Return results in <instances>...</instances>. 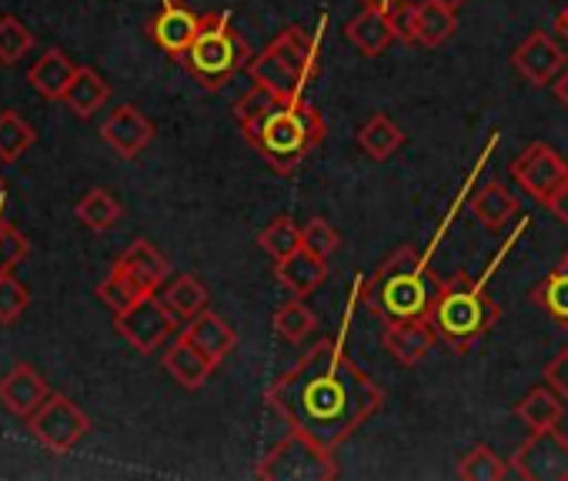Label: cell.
Returning a JSON list of instances; mask_svg holds the SVG:
<instances>
[{"mask_svg":"<svg viewBox=\"0 0 568 481\" xmlns=\"http://www.w3.org/2000/svg\"><path fill=\"white\" fill-rule=\"evenodd\" d=\"M28 428L31 434L54 454H64L71 451L91 428L88 415L81 411V405H74L68 395H54L28 418Z\"/></svg>","mask_w":568,"mask_h":481,"instance_id":"obj_9","label":"cell"},{"mask_svg":"<svg viewBox=\"0 0 568 481\" xmlns=\"http://www.w3.org/2000/svg\"><path fill=\"white\" fill-rule=\"evenodd\" d=\"M388 18H392V24L398 31V41L415 44V0H398V8Z\"/></svg>","mask_w":568,"mask_h":481,"instance_id":"obj_42","label":"cell"},{"mask_svg":"<svg viewBox=\"0 0 568 481\" xmlns=\"http://www.w3.org/2000/svg\"><path fill=\"white\" fill-rule=\"evenodd\" d=\"M257 245L264 255H271V262H281L302 248V227L292 217H277L257 234Z\"/></svg>","mask_w":568,"mask_h":481,"instance_id":"obj_34","label":"cell"},{"mask_svg":"<svg viewBox=\"0 0 568 481\" xmlns=\"http://www.w3.org/2000/svg\"><path fill=\"white\" fill-rule=\"evenodd\" d=\"M531 305L548 311V318L561 331H568V265L565 262L555 272H548V278L531 291Z\"/></svg>","mask_w":568,"mask_h":481,"instance_id":"obj_29","label":"cell"},{"mask_svg":"<svg viewBox=\"0 0 568 481\" xmlns=\"http://www.w3.org/2000/svg\"><path fill=\"white\" fill-rule=\"evenodd\" d=\"M144 295H154V291H148L124 265H118L114 262V268H111V275L98 285V298L114 311V315H121V311H128L131 305H138Z\"/></svg>","mask_w":568,"mask_h":481,"instance_id":"obj_28","label":"cell"},{"mask_svg":"<svg viewBox=\"0 0 568 481\" xmlns=\"http://www.w3.org/2000/svg\"><path fill=\"white\" fill-rule=\"evenodd\" d=\"M0 197H4V177H0Z\"/></svg>","mask_w":568,"mask_h":481,"instance_id":"obj_49","label":"cell"},{"mask_svg":"<svg viewBox=\"0 0 568 481\" xmlns=\"http://www.w3.org/2000/svg\"><path fill=\"white\" fill-rule=\"evenodd\" d=\"M34 48V34L28 31V24H21L14 14L0 18V64L11 68L21 58H28Z\"/></svg>","mask_w":568,"mask_h":481,"instance_id":"obj_36","label":"cell"},{"mask_svg":"<svg viewBox=\"0 0 568 481\" xmlns=\"http://www.w3.org/2000/svg\"><path fill=\"white\" fill-rule=\"evenodd\" d=\"M511 471L528 481H568V438L558 428L531 431L515 448Z\"/></svg>","mask_w":568,"mask_h":481,"instance_id":"obj_10","label":"cell"},{"mask_svg":"<svg viewBox=\"0 0 568 481\" xmlns=\"http://www.w3.org/2000/svg\"><path fill=\"white\" fill-rule=\"evenodd\" d=\"M345 38H348V44H355L365 58H378L392 41H398V31H395V24H392L388 14L368 11V8H365L358 18H352V21L345 24Z\"/></svg>","mask_w":568,"mask_h":481,"instance_id":"obj_22","label":"cell"},{"mask_svg":"<svg viewBox=\"0 0 568 481\" xmlns=\"http://www.w3.org/2000/svg\"><path fill=\"white\" fill-rule=\"evenodd\" d=\"M274 275L292 295L308 298L312 291H318L328 282V258H322V255H315V252H308L302 245L295 255L274 262Z\"/></svg>","mask_w":568,"mask_h":481,"instance_id":"obj_17","label":"cell"},{"mask_svg":"<svg viewBox=\"0 0 568 481\" xmlns=\"http://www.w3.org/2000/svg\"><path fill=\"white\" fill-rule=\"evenodd\" d=\"M48 398H51V388L31 365H18L0 381V405L18 418H31Z\"/></svg>","mask_w":568,"mask_h":481,"instance_id":"obj_16","label":"cell"},{"mask_svg":"<svg viewBox=\"0 0 568 481\" xmlns=\"http://www.w3.org/2000/svg\"><path fill=\"white\" fill-rule=\"evenodd\" d=\"M247 74L281 101L305 98V84L318 74V38H308L302 28H284L257 58H251Z\"/></svg>","mask_w":568,"mask_h":481,"instance_id":"obj_5","label":"cell"},{"mask_svg":"<svg viewBox=\"0 0 568 481\" xmlns=\"http://www.w3.org/2000/svg\"><path fill=\"white\" fill-rule=\"evenodd\" d=\"M508 474L505 458H498L488 444L471 448L462 461H458V478L465 481H501Z\"/></svg>","mask_w":568,"mask_h":481,"instance_id":"obj_35","label":"cell"},{"mask_svg":"<svg viewBox=\"0 0 568 481\" xmlns=\"http://www.w3.org/2000/svg\"><path fill=\"white\" fill-rule=\"evenodd\" d=\"M362 8H368V11H382V14H392L395 8H398V0H358Z\"/></svg>","mask_w":568,"mask_h":481,"instance_id":"obj_45","label":"cell"},{"mask_svg":"<svg viewBox=\"0 0 568 481\" xmlns=\"http://www.w3.org/2000/svg\"><path fill=\"white\" fill-rule=\"evenodd\" d=\"M241 131L247 144L271 164L274 174L292 177L298 164L308 157V151L325 141L328 124L305 98H295V101H277L261 121Z\"/></svg>","mask_w":568,"mask_h":481,"instance_id":"obj_4","label":"cell"},{"mask_svg":"<svg viewBox=\"0 0 568 481\" xmlns=\"http://www.w3.org/2000/svg\"><path fill=\"white\" fill-rule=\"evenodd\" d=\"M515 415H518L531 431L558 428V421H561V415H565V401H561V395H558L551 385H535V388L515 405Z\"/></svg>","mask_w":568,"mask_h":481,"instance_id":"obj_24","label":"cell"},{"mask_svg":"<svg viewBox=\"0 0 568 481\" xmlns=\"http://www.w3.org/2000/svg\"><path fill=\"white\" fill-rule=\"evenodd\" d=\"M0 214H4V197H0ZM0 221H4V217H0Z\"/></svg>","mask_w":568,"mask_h":481,"instance_id":"obj_48","label":"cell"},{"mask_svg":"<svg viewBox=\"0 0 568 481\" xmlns=\"http://www.w3.org/2000/svg\"><path fill=\"white\" fill-rule=\"evenodd\" d=\"M28 255H31V240L14 224L0 221V275H14Z\"/></svg>","mask_w":568,"mask_h":481,"instance_id":"obj_37","label":"cell"},{"mask_svg":"<svg viewBox=\"0 0 568 481\" xmlns=\"http://www.w3.org/2000/svg\"><path fill=\"white\" fill-rule=\"evenodd\" d=\"M402 144H405V131L388 114H372L358 127V147L375 161H388Z\"/></svg>","mask_w":568,"mask_h":481,"instance_id":"obj_27","label":"cell"},{"mask_svg":"<svg viewBox=\"0 0 568 481\" xmlns=\"http://www.w3.org/2000/svg\"><path fill=\"white\" fill-rule=\"evenodd\" d=\"M302 245L322 258H332L338 248H342V234L325 221V217H312L305 227H302Z\"/></svg>","mask_w":568,"mask_h":481,"instance_id":"obj_39","label":"cell"},{"mask_svg":"<svg viewBox=\"0 0 568 481\" xmlns=\"http://www.w3.org/2000/svg\"><path fill=\"white\" fill-rule=\"evenodd\" d=\"M277 101H281L277 94H271L267 88L254 84V88H251L237 104H234V121H237V127H247V124L261 121V117H264Z\"/></svg>","mask_w":568,"mask_h":481,"instance_id":"obj_40","label":"cell"},{"mask_svg":"<svg viewBox=\"0 0 568 481\" xmlns=\"http://www.w3.org/2000/svg\"><path fill=\"white\" fill-rule=\"evenodd\" d=\"M28 308H31V291L14 275H0V325H14Z\"/></svg>","mask_w":568,"mask_h":481,"instance_id":"obj_38","label":"cell"},{"mask_svg":"<svg viewBox=\"0 0 568 481\" xmlns=\"http://www.w3.org/2000/svg\"><path fill=\"white\" fill-rule=\"evenodd\" d=\"M74 214H78V221H81L84 227H91V231H111V227L121 221V204H118V197H114L108 187H91V191L78 201Z\"/></svg>","mask_w":568,"mask_h":481,"instance_id":"obj_30","label":"cell"},{"mask_svg":"<svg viewBox=\"0 0 568 481\" xmlns=\"http://www.w3.org/2000/svg\"><path fill=\"white\" fill-rule=\"evenodd\" d=\"M214 368H217V365H214L197 345H191L184 335H178V338L171 341V348L164 351V371H168L181 388H187V391L204 388L207 378L214 375Z\"/></svg>","mask_w":568,"mask_h":481,"instance_id":"obj_18","label":"cell"},{"mask_svg":"<svg viewBox=\"0 0 568 481\" xmlns=\"http://www.w3.org/2000/svg\"><path fill=\"white\" fill-rule=\"evenodd\" d=\"M201 31V18L184 8V4H174V0H164V8L158 11L154 21H148V34L151 41L174 61H181L187 54V48L194 44Z\"/></svg>","mask_w":568,"mask_h":481,"instance_id":"obj_13","label":"cell"},{"mask_svg":"<svg viewBox=\"0 0 568 481\" xmlns=\"http://www.w3.org/2000/svg\"><path fill=\"white\" fill-rule=\"evenodd\" d=\"M558 31H561L565 38H568V4H565V11L558 14Z\"/></svg>","mask_w":568,"mask_h":481,"instance_id":"obj_46","label":"cell"},{"mask_svg":"<svg viewBox=\"0 0 568 481\" xmlns=\"http://www.w3.org/2000/svg\"><path fill=\"white\" fill-rule=\"evenodd\" d=\"M34 141H38L34 127L18 111H4V114H0V161L14 164L21 154H28L34 147Z\"/></svg>","mask_w":568,"mask_h":481,"instance_id":"obj_33","label":"cell"},{"mask_svg":"<svg viewBox=\"0 0 568 481\" xmlns=\"http://www.w3.org/2000/svg\"><path fill=\"white\" fill-rule=\"evenodd\" d=\"M435 4H442V8H448V11H458L465 0H435Z\"/></svg>","mask_w":568,"mask_h":481,"instance_id":"obj_47","label":"cell"},{"mask_svg":"<svg viewBox=\"0 0 568 481\" xmlns=\"http://www.w3.org/2000/svg\"><path fill=\"white\" fill-rule=\"evenodd\" d=\"M545 385H551L561 395V401L568 405V345L545 365Z\"/></svg>","mask_w":568,"mask_h":481,"instance_id":"obj_41","label":"cell"},{"mask_svg":"<svg viewBox=\"0 0 568 481\" xmlns=\"http://www.w3.org/2000/svg\"><path fill=\"white\" fill-rule=\"evenodd\" d=\"M385 348L392 351V358L405 368L418 365L432 345L438 341V331L432 325V318H415V321H392L385 325V335H382Z\"/></svg>","mask_w":568,"mask_h":481,"instance_id":"obj_15","label":"cell"},{"mask_svg":"<svg viewBox=\"0 0 568 481\" xmlns=\"http://www.w3.org/2000/svg\"><path fill=\"white\" fill-rule=\"evenodd\" d=\"M525 231V221L518 224V231L511 234V240L501 248V255L495 258L491 272L501 265V258L511 252L515 237ZM491 272H485V278H471L465 272H455L452 278H432L435 282V301H432V325L438 331V338L455 351L465 355L471 351L501 318L498 301L488 295V278Z\"/></svg>","mask_w":568,"mask_h":481,"instance_id":"obj_2","label":"cell"},{"mask_svg":"<svg viewBox=\"0 0 568 481\" xmlns=\"http://www.w3.org/2000/svg\"><path fill=\"white\" fill-rule=\"evenodd\" d=\"M111 98V84L94 71V68H78L68 94H64V104L71 114L78 117H91L94 111H101Z\"/></svg>","mask_w":568,"mask_h":481,"instance_id":"obj_26","label":"cell"},{"mask_svg":"<svg viewBox=\"0 0 568 481\" xmlns=\"http://www.w3.org/2000/svg\"><path fill=\"white\" fill-rule=\"evenodd\" d=\"M468 211H471V217H475L485 231L498 234L505 224H511V217L521 211V204H518V197H515L501 181H488V184L475 187V194H471V201H468Z\"/></svg>","mask_w":568,"mask_h":481,"instance_id":"obj_19","label":"cell"},{"mask_svg":"<svg viewBox=\"0 0 568 481\" xmlns=\"http://www.w3.org/2000/svg\"><path fill=\"white\" fill-rule=\"evenodd\" d=\"M74 74H78V64H74L61 48H51V51H44V54L31 64L28 81H31V88H34L41 98H48V101H64V94H68L71 81H74Z\"/></svg>","mask_w":568,"mask_h":481,"instance_id":"obj_21","label":"cell"},{"mask_svg":"<svg viewBox=\"0 0 568 481\" xmlns=\"http://www.w3.org/2000/svg\"><path fill=\"white\" fill-rule=\"evenodd\" d=\"M561 262H565V265H568V252H565V258H561Z\"/></svg>","mask_w":568,"mask_h":481,"instance_id":"obj_50","label":"cell"},{"mask_svg":"<svg viewBox=\"0 0 568 481\" xmlns=\"http://www.w3.org/2000/svg\"><path fill=\"white\" fill-rule=\"evenodd\" d=\"M511 177L521 184V191H528V197H535L538 204H548L551 194L568 181V164L555 147H548L545 141H535L511 161Z\"/></svg>","mask_w":568,"mask_h":481,"instance_id":"obj_11","label":"cell"},{"mask_svg":"<svg viewBox=\"0 0 568 481\" xmlns=\"http://www.w3.org/2000/svg\"><path fill=\"white\" fill-rule=\"evenodd\" d=\"M181 64L204 91H221L234 74H241L251 64V48L234 31L227 14H204L201 31L187 54L181 58Z\"/></svg>","mask_w":568,"mask_h":481,"instance_id":"obj_6","label":"cell"},{"mask_svg":"<svg viewBox=\"0 0 568 481\" xmlns=\"http://www.w3.org/2000/svg\"><path fill=\"white\" fill-rule=\"evenodd\" d=\"M551 94H555V101H558L561 108H568V68L551 81Z\"/></svg>","mask_w":568,"mask_h":481,"instance_id":"obj_44","label":"cell"},{"mask_svg":"<svg viewBox=\"0 0 568 481\" xmlns=\"http://www.w3.org/2000/svg\"><path fill=\"white\" fill-rule=\"evenodd\" d=\"M545 207H548V211H551V214H555V217L565 224V227H568V181H565V184H561V187L551 194V201H548Z\"/></svg>","mask_w":568,"mask_h":481,"instance_id":"obj_43","label":"cell"},{"mask_svg":"<svg viewBox=\"0 0 568 481\" xmlns=\"http://www.w3.org/2000/svg\"><path fill=\"white\" fill-rule=\"evenodd\" d=\"M511 68L521 74L525 84H531V88H551V81L568 68V58H565V51L545 31H531L511 51Z\"/></svg>","mask_w":568,"mask_h":481,"instance_id":"obj_12","label":"cell"},{"mask_svg":"<svg viewBox=\"0 0 568 481\" xmlns=\"http://www.w3.org/2000/svg\"><path fill=\"white\" fill-rule=\"evenodd\" d=\"M114 325H118V335L141 355H151L158 351L181 325V318L164 305V298L154 291V295H144L138 305H131L128 311L114 315Z\"/></svg>","mask_w":568,"mask_h":481,"instance_id":"obj_8","label":"cell"},{"mask_svg":"<svg viewBox=\"0 0 568 481\" xmlns=\"http://www.w3.org/2000/svg\"><path fill=\"white\" fill-rule=\"evenodd\" d=\"M257 478L271 481H332L338 478L335 451L322 448L318 441L288 431V438L277 441L257 464Z\"/></svg>","mask_w":568,"mask_h":481,"instance_id":"obj_7","label":"cell"},{"mask_svg":"<svg viewBox=\"0 0 568 481\" xmlns=\"http://www.w3.org/2000/svg\"><path fill=\"white\" fill-rule=\"evenodd\" d=\"M428 255L415 252L412 245H402L385 265L375 268L362 282V301L365 308L382 321H415V318H432V301L435 291L428 285Z\"/></svg>","mask_w":568,"mask_h":481,"instance_id":"obj_3","label":"cell"},{"mask_svg":"<svg viewBox=\"0 0 568 481\" xmlns=\"http://www.w3.org/2000/svg\"><path fill=\"white\" fill-rule=\"evenodd\" d=\"M181 335H184L191 345H197L214 365H221V361L234 351V345H237L234 328H231L221 315H214V311H207V308H204L201 315H194L191 321H184Z\"/></svg>","mask_w":568,"mask_h":481,"instance_id":"obj_20","label":"cell"},{"mask_svg":"<svg viewBox=\"0 0 568 481\" xmlns=\"http://www.w3.org/2000/svg\"><path fill=\"white\" fill-rule=\"evenodd\" d=\"M118 265H124L148 291H158L164 282H168V275H171V265H168V258L151 245V240H144V237H138L134 245L118 258Z\"/></svg>","mask_w":568,"mask_h":481,"instance_id":"obj_23","label":"cell"},{"mask_svg":"<svg viewBox=\"0 0 568 481\" xmlns=\"http://www.w3.org/2000/svg\"><path fill=\"white\" fill-rule=\"evenodd\" d=\"M318 328V318L315 311L295 295L292 301H284L277 311H274V331L284 338V341H292V345H302L312 331Z\"/></svg>","mask_w":568,"mask_h":481,"instance_id":"obj_32","label":"cell"},{"mask_svg":"<svg viewBox=\"0 0 568 481\" xmlns=\"http://www.w3.org/2000/svg\"><path fill=\"white\" fill-rule=\"evenodd\" d=\"M458 31L455 11L435 4V0H418L415 4V44L418 48H442Z\"/></svg>","mask_w":568,"mask_h":481,"instance_id":"obj_25","label":"cell"},{"mask_svg":"<svg viewBox=\"0 0 568 481\" xmlns=\"http://www.w3.org/2000/svg\"><path fill=\"white\" fill-rule=\"evenodd\" d=\"M101 137L121 154V157H138L151 141H154V121L144 117L134 104H121L111 111V117L101 124Z\"/></svg>","mask_w":568,"mask_h":481,"instance_id":"obj_14","label":"cell"},{"mask_svg":"<svg viewBox=\"0 0 568 481\" xmlns=\"http://www.w3.org/2000/svg\"><path fill=\"white\" fill-rule=\"evenodd\" d=\"M267 405L292 431L335 451L385 405V391L358 361H352L342 338H322L274 378Z\"/></svg>","mask_w":568,"mask_h":481,"instance_id":"obj_1","label":"cell"},{"mask_svg":"<svg viewBox=\"0 0 568 481\" xmlns=\"http://www.w3.org/2000/svg\"><path fill=\"white\" fill-rule=\"evenodd\" d=\"M164 305L181 318V321H191L194 315H201L207 308V288L194 278V275H181L174 278L164 291H161Z\"/></svg>","mask_w":568,"mask_h":481,"instance_id":"obj_31","label":"cell"}]
</instances>
